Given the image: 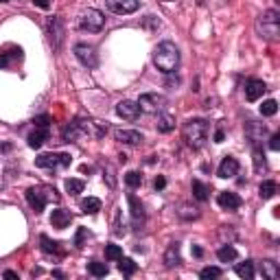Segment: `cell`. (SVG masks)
I'll return each instance as SVG.
<instances>
[{
    "mask_svg": "<svg viewBox=\"0 0 280 280\" xmlns=\"http://www.w3.org/2000/svg\"><path fill=\"white\" fill-rule=\"evenodd\" d=\"M0 2H9V0H0Z\"/></svg>",
    "mask_w": 280,
    "mask_h": 280,
    "instance_id": "cell-50",
    "label": "cell"
},
{
    "mask_svg": "<svg viewBox=\"0 0 280 280\" xmlns=\"http://www.w3.org/2000/svg\"><path fill=\"white\" fill-rule=\"evenodd\" d=\"M164 96L160 94H142L138 99V105H140V112H147V114H160L162 108H164Z\"/></svg>",
    "mask_w": 280,
    "mask_h": 280,
    "instance_id": "cell-7",
    "label": "cell"
},
{
    "mask_svg": "<svg viewBox=\"0 0 280 280\" xmlns=\"http://www.w3.org/2000/svg\"><path fill=\"white\" fill-rule=\"evenodd\" d=\"M164 2H171V0H164Z\"/></svg>",
    "mask_w": 280,
    "mask_h": 280,
    "instance_id": "cell-51",
    "label": "cell"
},
{
    "mask_svg": "<svg viewBox=\"0 0 280 280\" xmlns=\"http://www.w3.org/2000/svg\"><path fill=\"white\" fill-rule=\"evenodd\" d=\"M193 254H195V256H201L203 252H201V247H193Z\"/></svg>",
    "mask_w": 280,
    "mask_h": 280,
    "instance_id": "cell-47",
    "label": "cell"
},
{
    "mask_svg": "<svg viewBox=\"0 0 280 280\" xmlns=\"http://www.w3.org/2000/svg\"><path fill=\"white\" fill-rule=\"evenodd\" d=\"M221 274H223V272H221L219 267H203L201 272H200V276H201L203 280H210V278H219Z\"/></svg>",
    "mask_w": 280,
    "mask_h": 280,
    "instance_id": "cell-38",
    "label": "cell"
},
{
    "mask_svg": "<svg viewBox=\"0 0 280 280\" xmlns=\"http://www.w3.org/2000/svg\"><path fill=\"white\" fill-rule=\"evenodd\" d=\"M75 57L83 66H88V68H96V64H99L96 50H94V46H90V44H77V46H75Z\"/></svg>",
    "mask_w": 280,
    "mask_h": 280,
    "instance_id": "cell-8",
    "label": "cell"
},
{
    "mask_svg": "<svg viewBox=\"0 0 280 280\" xmlns=\"http://www.w3.org/2000/svg\"><path fill=\"white\" fill-rule=\"evenodd\" d=\"M158 131H162V134H169V131L175 127V119H173L171 114H158Z\"/></svg>",
    "mask_w": 280,
    "mask_h": 280,
    "instance_id": "cell-27",
    "label": "cell"
},
{
    "mask_svg": "<svg viewBox=\"0 0 280 280\" xmlns=\"http://www.w3.org/2000/svg\"><path fill=\"white\" fill-rule=\"evenodd\" d=\"M85 134H90V123H85V120H75V123H70L66 127L64 142H75V140L83 138Z\"/></svg>",
    "mask_w": 280,
    "mask_h": 280,
    "instance_id": "cell-9",
    "label": "cell"
},
{
    "mask_svg": "<svg viewBox=\"0 0 280 280\" xmlns=\"http://www.w3.org/2000/svg\"><path fill=\"white\" fill-rule=\"evenodd\" d=\"M237 173H239V162H237V158L226 156V158L221 160V164H219L217 175L223 177V180H228V177H234Z\"/></svg>",
    "mask_w": 280,
    "mask_h": 280,
    "instance_id": "cell-16",
    "label": "cell"
},
{
    "mask_svg": "<svg viewBox=\"0 0 280 280\" xmlns=\"http://www.w3.org/2000/svg\"><path fill=\"white\" fill-rule=\"evenodd\" d=\"M258 193H261L263 200H272L278 193V184L274 180H265V182H261V186H258Z\"/></svg>",
    "mask_w": 280,
    "mask_h": 280,
    "instance_id": "cell-26",
    "label": "cell"
},
{
    "mask_svg": "<svg viewBox=\"0 0 280 280\" xmlns=\"http://www.w3.org/2000/svg\"><path fill=\"white\" fill-rule=\"evenodd\" d=\"M256 31L265 40H278L280 33V13L276 9H269L256 20Z\"/></svg>",
    "mask_w": 280,
    "mask_h": 280,
    "instance_id": "cell-4",
    "label": "cell"
},
{
    "mask_svg": "<svg viewBox=\"0 0 280 280\" xmlns=\"http://www.w3.org/2000/svg\"><path fill=\"white\" fill-rule=\"evenodd\" d=\"M239 254H237V249H234L232 245H221L217 249V258L221 263H230V261H234V258H237Z\"/></svg>",
    "mask_w": 280,
    "mask_h": 280,
    "instance_id": "cell-29",
    "label": "cell"
},
{
    "mask_svg": "<svg viewBox=\"0 0 280 280\" xmlns=\"http://www.w3.org/2000/svg\"><path fill=\"white\" fill-rule=\"evenodd\" d=\"M83 188H85L83 180H75V177L66 180V191H68L70 195H79V193H83Z\"/></svg>",
    "mask_w": 280,
    "mask_h": 280,
    "instance_id": "cell-33",
    "label": "cell"
},
{
    "mask_svg": "<svg viewBox=\"0 0 280 280\" xmlns=\"http://www.w3.org/2000/svg\"><path fill=\"white\" fill-rule=\"evenodd\" d=\"M140 7V0H108V9L119 16H127V13H134Z\"/></svg>",
    "mask_w": 280,
    "mask_h": 280,
    "instance_id": "cell-10",
    "label": "cell"
},
{
    "mask_svg": "<svg viewBox=\"0 0 280 280\" xmlns=\"http://www.w3.org/2000/svg\"><path fill=\"white\" fill-rule=\"evenodd\" d=\"M278 112V103L274 99H269V101H265V103L261 105V114L263 116H274Z\"/></svg>",
    "mask_w": 280,
    "mask_h": 280,
    "instance_id": "cell-37",
    "label": "cell"
},
{
    "mask_svg": "<svg viewBox=\"0 0 280 280\" xmlns=\"http://www.w3.org/2000/svg\"><path fill=\"white\" fill-rule=\"evenodd\" d=\"M223 138H226L223 129H217V131H215V142H223Z\"/></svg>",
    "mask_w": 280,
    "mask_h": 280,
    "instance_id": "cell-46",
    "label": "cell"
},
{
    "mask_svg": "<svg viewBox=\"0 0 280 280\" xmlns=\"http://www.w3.org/2000/svg\"><path fill=\"white\" fill-rule=\"evenodd\" d=\"M119 162H123V164H125V162H127V156H125V154H120V156H119Z\"/></svg>",
    "mask_w": 280,
    "mask_h": 280,
    "instance_id": "cell-49",
    "label": "cell"
},
{
    "mask_svg": "<svg viewBox=\"0 0 280 280\" xmlns=\"http://www.w3.org/2000/svg\"><path fill=\"white\" fill-rule=\"evenodd\" d=\"M2 276H4V278H9V280H18V274H16V272H11V269H7V272H4Z\"/></svg>",
    "mask_w": 280,
    "mask_h": 280,
    "instance_id": "cell-45",
    "label": "cell"
},
{
    "mask_svg": "<svg viewBox=\"0 0 280 280\" xmlns=\"http://www.w3.org/2000/svg\"><path fill=\"white\" fill-rule=\"evenodd\" d=\"M116 114L120 116V119L125 120H136L140 116V105L136 103V101H120L119 105H116Z\"/></svg>",
    "mask_w": 280,
    "mask_h": 280,
    "instance_id": "cell-12",
    "label": "cell"
},
{
    "mask_svg": "<svg viewBox=\"0 0 280 280\" xmlns=\"http://www.w3.org/2000/svg\"><path fill=\"white\" fill-rule=\"evenodd\" d=\"M33 125L40 127V129H48V127H50V116H48V114L35 116V119H33Z\"/></svg>",
    "mask_w": 280,
    "mask_h": 280,
    "instance_id": "cell-39",
    "label": "cell"
},
{
    "mask_svg": "<svg viewBox=\"0 0 280 280\" xmlns=\"http://www.w3.org/2000/svg\"><path fill=\"white\" fill-rule=\"evenodd\" d=\"M59 201V195L55 188L50 186H31L27 188V201L29 206L33 208L35 215H40V212H44V206H46V201Z\"/></svg>",
    "mask_w": 280,
    "mask_h": 280,
    "instance_id": "cell-3",
    "label": "cell"
},
{
    "mask_svg": "<svg viewBox=\"0 0 280 280\" xmlns=\"http://www.w3.org/2000/svg\"><path fill=\"white\" fill-rule=\"evenodd\" d=\"M120 256H123V249L119 245H114V243L105 245V258H108V261H119Z\"/></svg>",
    "mask_w": 280,
    "mask_h": 280,
    "instance_id": "cell-36",
    "label": "cell"
},
{
    "mask_svg": "<svg viewBox=\"0 0 280 280\" xmlns=\"http://www.w3.org/2000/svg\"><path fill=\"white\" fill-rule=\"evenodd\" d=\"M164 265L166 267H175V265H180V245H177V243H171L169 249H166Z\"/></svg>",
    "mask_w": 280,
    "mask_h": 280,
    "instance_id": "cell-23",
    "label": "cell"
},
{
    "mask_svg": "<svg viewBox=\"0 0 280 280\" xmlns=\"http://www.w3.org/2000/svg\"><path fill=\"white\" fill-rule=\"evenodd\" d=\"M217 203L223 210H239V208H241V197L232 191H223V193H219Z\"/></svg>",
    "mask_w": 280,
    "mask_h": 280,
    "instance_id": "cell-13",
    "label": "cell"
},
{
    "mask_svg": "<svg viewBox=\"0 0 280 280\" xmlns=\"http://www.w3.org/2000/svg\"><path fill=\"white\" fill-rule=\"evenodd\" d=\"M33 4H35V7H40V9H48L50 0H33Z\"/></svg>",
    "mask_w": 280,
    "mask_h": 280,
    "instance_id": "cell-44",
    "label": "cell"
},
{
    "mask_svg": "<svg viewBox=\"0 0 280 280\" xmlns=\"http://www.w3.org/2000/svg\"><path fill=\"white\" fill-rule=\"evenodd\" d=\"M164 186H166V180H164L162 175H158L156 180H154V188H156V191H162Z\"/></svg>",
    "mask_w": 280,
    "mask_h": 280,
    "instance_id": "cell-43",
    "label": "cell"
},
{
    "mask_svg": "<svg viewBox=\"0 0 280 280\" xmlns=\"http://www.w3.org/2000/svg\"><path fill=\"white\" fill-rule=\"evenodd\" d=\"M40 243H42V252L44 254H55V256H64V247L59 245L57 241H50L46 234L40 237Z\"/></svg>",
    "mask_w": 280,
    "mask_h": 280,
    "instance_id": "cell-22",
    "label": "cell"
},
{
    "mask_svg": "<svg viewBox=\"0 0 280 280\" xmlns=\"http://www.w3.org/2000/svg\"><path fill=\"white\" fill-rule=\"evenodd\" d=\"M119 269H120V274H123V276H134L136 274V269H138V265H136L134 261H131V258H123L120 256L119 258Z\"/></svg>",
    "mask_w": 280,
    "mask_h": 280,
    "instance_id": "cell-32",
    "label": "cell"
},
{
    "mask_svg": "<svg viewBox=\"0 0 280 280\" xmlns=\"http://www.w3.org/2000/svg\"><path fill=\"white\" fill-rule=\"evenodd\" d=\"M265 90H267L265 81H261V79H249L247 83H245V99L249 101V103H254V101L261 99Z\"/></svg>",
    "mask_w": 280,
    "mask_h": 280,
    "instance_id": "cell-14",
    "label": "cell"
},
{
    "mask_svg": "<svg viewBox=\"0 0 280 280\" xmlns=\"http://www.w3.org/2000/svg\"><path fill=\"white\" fill-rule=\"evenodd\" d=\"M182 136H184L186 145L193 149H201L208 140V123L203 119H191L182 127Z\"/></svg>",
    "mask_w": 280,
    "mask_h": 280,
    "instance_id": "cell-2",
    "label": "cell"
},
{
    "mask_svg": "<svg viewBox=\"0 0 280 280\" xmlns=\"http://www.w3.org/2000/svg\"><path fill=\"white\" fill-rule=\"evenodd\" d=\"M265 166H267V162H265V154L261 147H254V169L258 173L265 171Z\"/></svg>",
    "mask_w": 280,
    "mask_h": 280,
    "instance_id": "cell-34",
    "label": "cell"
},
{
    "mask_svg": "<svg viewBox=\"0 0 280 280\" xmlns=\"http://www.w3.org/2000/svg\"><path fill=\"white\" fill-rule=\"evenodd\" d=\"M261 274H263V278H267V280H276L280 276V269L274 261H263L261 263Z\"/></svg>",
    "mask_w": 280,
    "mask_h": 280,
    "instance_id": "cell-25",
    "label": "cell"
},
{
    "mask_svg": "<svg viewBox=\"0 0 280 280\" xmlns=\"http://www.w3.org/2000/svg\"><path fill=\"white\" fill-rule=\"evenodd\" d=\"M73 158L70 154H42L35 158V166L40 169H57V166H70Z\"/></svg>",
    "mask_w": 280,
    "mask_h": 280,
    "instance_id": "cell-6",
    "label": "cell"
},
{
    "mask_svg": "<svg viewBox=\"0 0 280 280\" xmlns=\"http://www.w3.org/2000/svg\"><path fill=\"white\" fill-rule=\"evenodd\" d=\"M99 210H101L99 197H85V200L81 201V212H85V215H96Z\"/></svg>",
    "mask_w": 280,
    "mask_h": 280,
    "instance_id": "cell-24",
    "label": "cell"
},
{
    "mask_svg": "<svg viewBox=\"0 0 280 280\" xmlns=\"http://www.w3.org/2000/svg\"><path fill=\"white\" fill-rule=\"evenodd\" d=\"M46 140H48V129H40V127H35V131L33 134H29V138H27L31 149H40Z\"/></svg>",
    "mask_w": 280,
    "mask_h": 280,
    "instance_id": "cell-21",
    "label": "cell"
},
{
    "mask_svg": "<svg viewBox=\"0 0 280 280\" xmlns=\"http://www.w3.org/2000/svg\"><path fill=\"white\" fill-rule=\"evenodd\" d=\"M70 223H73V215H70L68 210H64V208L53 210V215H50V226H53V228L64 230V228H68Z\"/></svg>",
    "mask_w": 280,
    "mask_h": 280,
    "instance_id": "cell-19",
    "label": "cell"
},
{
    "mask_svg": "<svg viewBox=\"0 0 280 280\" xmlns=\"http://www.w3.org/2000/svg\"><path fill=\"white\" fill-rule=\"evenodd\" d=\"M53 276H55V278H64V272H59V269H55V272H53Z\"/></svg>",
    "mask_w": 280,
    "mask_h": 280,
    "instance_id": "cell-48",
    "label": "cell"
},
{
    "mask_svg": "<svg viewBox=\"0 0 280 280\" xmlns=\"http://www.w3.org/2000/svg\"><path fill=\"white\" fill-rule=\"evenodd\" d=\"M127 201H129L131 206V223H134L136 230H140L142 226H145V208H142V203L138 201V197L136 195H127Z\"/></svg>",
    "mask_w": 280,
    "mask_h": 280,
    "instance_id": "cell-11",
    "label": "cell"
},
{
    "mask_svg": "<svg viewBox=\"0 0 280 280\" xmlns=\"http://www.w3.org/2000/svg\"><path fill=\"white\" fill-rule=\"evenodd\" d=\"M114 232L119 234V237H123V234H125V226L120 223V212H116V230Z\"/></svg>",
    "mask_w": 280,
    "mask_h": 280,
    "instance_id": "cell-42",
    "label": "cell"
},
{
    "mask_svg": "<svg viewBox=\"0 0 280 280\" xmlns=\"http://www.w3.org/2000/svg\"><path fill=\"white\" fill-rule=\"evenodd\" d=\"M237 276L239 278H245V280H252L254 278V263L252 261L239 263L237 265Z\"/></svg>",
    "mask_w": 280,
    "mask_h": 280,
    "instance_id": "cell-31",
    "label": "cell"
},
{
    "mask_svg": "<svg viewBox=\"0 0 280 280\" xmlns=\"http://www.w3.org/2000/svg\"><path fill=\"white\" fill-rule=\"evenodd\" d=\"M114 138L119 140V142H123V145H131V147L140 145V142L145 140L140 131H136V129H116L114 131Z\"/></svg>",
    "mask_w": 280,
    "mask_h": 280,
    "instance_id": "cell-15",
    "label": "cell"
},
{
    "mask_svg": "<svg viewBox=\"0 0 280 280\" xmlns=\"http://www.w3.org/2000/svg\"><path fill=\"white\" fill-rule=\"evenodd\" d=\"M88 274H92V276H96V278H105L110 274V269H108V265H105V263L90 261L88 263Z\"/></svg>",
    "mask_w": 280,
    "mask_h": 280,
    "instance_id": "cell-28",
    "label": "cell"
},
{
    "mask_svg": "<svg viewBox=\"0 0 280 280\" xmlns=\"http://www.w3.org/2000/svg\"><path fill=\"white\" fill-rule=\"evenodd\" d=\"M103 24H105L103 13L96 11V9H88V11H83L79 18V27L88 33H99L101 29H103Z\"/></svg>",
    "mask_w": 280,
    "mask_h": 280,
    "instance_id": "cell-5",
    "label": "cell"
},
{
    "mask_svg": "<svg viewBox=\"0 0 280 280\" xmlns=\"http://www.w3.org/2000/svg\"><path fill=\"white\" fill-rule=\"evenodd\" d=\"M85 237H88V228H79L77 237H75V247H83Z\"/></svg>",
    "mask_w": 280,
    "mask_h": 280,
    "instance_id": "cell-40",
    "label": "cell"
},
{
    "mask_svg": "<svg viewBox=\"0 0 280 280\" xmlns=\"http://www.w3.org/2000/svg\"><path fill=\"white\" fill-rule=\"evenodd\" d=\"M11 53H7V50H0V68H9L11 66V59H22V48L20 46H9Z\"/></svg>",
    "mask_w": 280,
    "mask_h": 280,
    "instance_id": "cell-20",
    "label": "cell"
},
{
    "mask_svg": "<svg viewBox=\"0 0 280 280\" xmlns=\"http://www.w3.org/2000/svg\"><path fill=\"white\" fill-rule=\"evenodd\" d=\"M154 66L160 73L171 75L180 66V50L173 42H160L154 50Z\"/></svg>",
    "mask_w": 280,
    "mask_h": 280,
    "instance_id": "cell-1",
    "label": "cell"
},
{
    "mask_svg": "<svg viewBox=\"0 0 280 280\" xmlns=\"http://www.w3.org/2000/svg\"><path fill=\"white\" fill-rule=\"evenodd\" d=\"M193 197L197 201H206L208 200V186L200 180H193Z\"/></svg>",
    "mask_w": 280,
    "mask_h": 280,
    "instance_id": "cell-30",
    "label": "cell"
},
{
    "mask_svg": "<svg viewBox=\"0 0 280 280\" xmlns=\"http://www.w3.org/2000/svg\"><path fill=\"white\" fill-rule=\"evenodd\" d=\"M265 125L263 123H256V120H249V123L245 125V134H247V138L249 142H252L254 147H258V142H261L265 138Z\"/></svg>",
    "mask_w": 280,
    "mask_h": 280,
    "instance_id": "cell-18",
    "label": "cell"
},
{
    "mask_svg": "<svg viewBox=\"0 0 280 280\" xmlns=\"http://www.w3.org/2000/svg\"><path fill=\"white\" fill-rule=\"evenodd\" d=\"M125 184L129 186V188H138L142 184V175H140L138 171H129L125 175Z\"/></svg>",
    "mask_w": 280,
    "mask_h": 280,
    "instance_id": "cell-35",
    "label": "cell"
},
{
    "mask_svg": "<svg viewBox=\"0 0 280 280\" xmlns=\"http://www.w3.org/2000/svg\"><path fill=\"white\" fill-rule=\"evenodd\" d=\"M269 149L272 151H278L280 149V134H274L272 140H269Z\"/></svg>",
    "mask_w": 280,
    "mask_h": 280,
    "instance_id": "cell-41",
    "label": "cell"
},
{
    "mask_svg": "<svg viewBox=\"0 0 280 280\" xmlns=\"http://www.w3.org/2000/svg\"><path fill=\"white\" fill-rule=\"evenodd\" d=\"M48 38H50V42L55 44V48L62 46L64 27H62V20H59V18H50L48 20Z\"/></svg>",
    "mask_w": 280,
    "mask_h": 280,
    "instance_id": "cell-17",
    "label": "cell"
}]
</instances>
